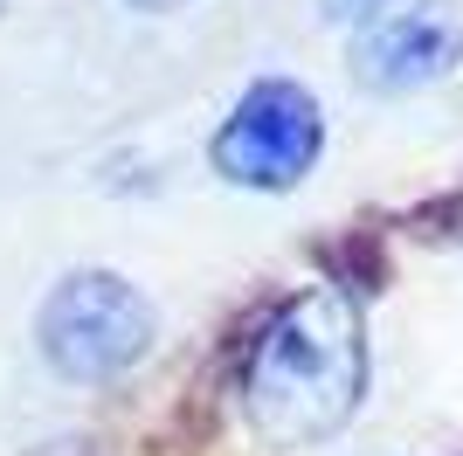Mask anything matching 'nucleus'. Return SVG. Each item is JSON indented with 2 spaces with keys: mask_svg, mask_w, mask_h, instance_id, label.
<instances>
[{
  "mask_svg": "<svg viewBox=\"0 0 463 456\" xmlns=\"http://www.w3.org/2000/svg\"><path fill=\"white\" fill-rule=\"evenodd\" d=\"M367 401V318L346 284H305L277 304L242 360V415L270 450H318Z\"/></svg>",
  "mask_w": 463,
  "mask_h": 456,
  "instance_id": "nucleus-1",
  "label": "nucleus"
},
{
  "mask_svg": "<svg viewBox=\"0 0 463 456\" xmlns=\"http://www.w3.org/2000/svg\"><path fill=\"white\" fill-rule=\"evenodd\" d=\"M125 7H138V14H174V7H187V0H125Z\"/></svg>",
  "mask_w": 463,
  "mask_h": 456,
  "instance_id": "nucleus-5",
  "label": "nucleus"
},
{
  "mask_svg": "<svg viewBox=\"0 0 463 456\" xmlns=\"http://www.w3.org/2000/svg\"><path fill=\"white\" fill-rule=\"evenodd\" d=\"M326 152V111L298 76H256L250 90L229 104L208 159L229 187L250 194H290L305 187Z\"/></svg>",
  "mask_w": 463,
  "mask_h": 456,
  "instance_id": "nucleus-3",
  "label": "nucleus"
},
{
  "mask_svg": "<svg viewBox=\"0 0 463 456\" xmlns=\"http://www.w3.org/2000/svg\"><path fill=\"white\" fill-rule=\"evenodd\" d=\"M346 62L360 90L373 97H408L457 76L463 62V0H373L353 21Z\"/></svg>",
  "mask_w": 463,
  "mask_h": 456,
  "instance_id": "nucleus-4",
  "label": "nucleus"
},
{
  "mask_svg": "<svg viewBox=\"0 0 463 456\" xmlns=\"http://www.w3.org/2000/svg\"><path fill=\"white\" fill-rule=\"evenodd\" d=\"M153 332H159L153 298L118 270H70L42 298V318H35L42 360L77 387H104V380L132 374L153 353Z\"/></svg>",
  "mask_w": 463,
  "mask_h": 456,
  "instance_id": "nucleus-2",
  "label": "nucleus"
}]
</instances>
